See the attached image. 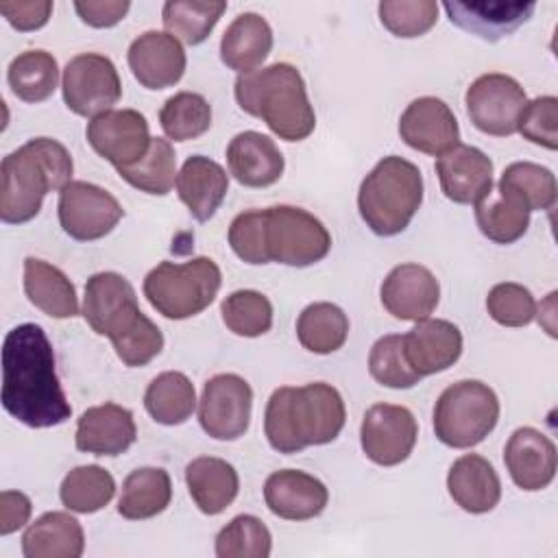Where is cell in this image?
<instances>
[{
    "instance_id": "cell-1",
    "label": "cell",
    "mask_w": 558,
    "mask_h": 558,
    "mask_svg": "<svg viewBox=\"0 0 558 558\" xmlns=\"http://www.w3.org/2000/svg\"><path fill=\"white\" fill-rule=\"evenodd\" d=\"M2 408L33 429L54 427L72 408L54 368V351L41 325L22 323L2 342Z\"/></svg>"
},
{
    "instance_id": "cell-2",
    "label": "cell",
    "mask_w": 558,
    "mask_h": 558,
    "mask_svg": "<svg viewBox=\"0 0 558 558\" xmlns=\"http://www.w3.org/2000/svg\"><path fill=\"white\" fill-rule=\"evenodd\" d=\"M347 421L342 395L325 381L277 388L264 412V434L279 453H296L338 438Z\"/></svg>"
},
{
    "instance_id": "cell-3",
    "label": "cell",
    "mask_w": 558,
    "mask_h": 558,
    "mask_svg": "<svg viewBox=\"0 0 558 558\" xmlns=\"http://www.w3.org/2000/svg\"><path fill=\"white\" fill-rule=\"evenodd\" d=\"M74 172L70 150L52 137H33L0 163V218L7 225L33 220L48 192H61Z\"/></svg>"
},
{
    "instance_id": "cell-4",
    "label": "cell",
    "mask_w": 558,
    "mask_h": 558,
    "mask_svg": "<svg viewBox=\"0 0 558 558\" xmlns=\"http://www.w3.org/2000/svg\"><path fill=\"white\" fill-rule=\"evenodd\" d=\"M233 94L242 111L264 120L286 142H301L316 126L305 81L292 63L277 61L262 70L240 74Z\"/></svg>"
},
{
    "instance_id": "cell-5",
    "label": "cell",
    "mask_w": 558,
    "mask_h": 558,
    "mask_svg": "<svg viewBox=\"0 0 558 558\" xmlns=\"http://www.w3.org/2000/svg\"><path fill=\"white\" fill-rule=\"evenodd\" d=\"M423 203V174L416 163L388 155L362 179L357 209L366 227L381 238L405 231Z\"/></svg>"
},
{
    "instance_id": "cell-6",
    "label": "cell",
    "mask_w": 558,
    "mask_h": 558,
    "mask_svg": "<svg viewBox=\"0 0 558 558\" xmlns=\"http://www.w3.org/2000/svg\"><path fill=\"white\" fill-rule=\"evenodd\" d=\"M222 283V272L211 257L161 262L144 277V296L161 316L185 320L207 310Z\"/></svg>"
},
{
    "instance_id": "cell-7",
    "label": "cell",
    "mask_w": 558,
    "mask_h": 558,
    "mask_svg": "<svg viewBox=\"0 0 558 558\" xmlns=\"http://www.w3.org/2000/svg\"><path fill=\"white\" fill-rule=\"evenodd\" d=\"M499 421V399L480 379H460L447 386L434 405V434L453 449L480 445Z\"/></svg>"
},
{
    "instance_id": "cell-8",
    "label": "cell",
    "mask_w": 558,
    "mask_h": 558,
    "mask_svg": "<svg viewBox=\"0 0 558 558\" xmlns=\"http://www.w3.org/2000/svg\"><path fill=\"white\" fill-rule=\"evenodd\" d=\"M264 244L268 262L305 268L331 248L327 227L303 207L272 205L264 209Z\"/></svg>"
},
{
    "instance_id": "cell-9",
    "label": "cell",
    "mask_w": 558,
    "mask_h": 558,
    "mask_svg": "<svg viewBox=\"0 0 558 558\" xmlns=\"http://www.w3.org/2000/svg\"><path fill=\"white\" fill-rule=\"evenodd\" d=\"M61 92L65 107L83 118H96L122 98V83L113 61L98 52L72 57L63 68Z\"/></svg>"
},
{
    "instance_id": "cell-10",
    "label": "cell",
    "mask_w": 558,
    "mask_h": 558,
    "mask_svg": "<svg viewBox=\"0 0 558 558\" xmlns=\"http://www.w3.org/2000/svg\"><path fill=\"white\" fill-rule=\"evenodd\" d=\"M464 105L466 116L477 131L506 137L517 133L527 96L517 78L501 72H488L466 87Z\"/></svg>"
},
{
    "instance_id": "cell-11",
    "label": "cell",
    "mask_w": 558,
    "mask_h": 558,
    "mask_svg": "<svg viewBox=\"0 0 558 558\" xmlns=\"http://www.w3.org/2000/svg\"><path fill=\"white\" fill-rule=\"evenodd\" d=\"M57 214L61 229L70 238L92 242L111 233L122 220L124 209L105 187L87 181H70L59 192Z\"/></svg>"
},
{
    "instance_id": "cell-12",
    "label": "cell",
    "mask_w": 558,
    "mask_h": 558,
    "mask_svg": "<svg viewBox=\"0 0 558 558\" xmlns=\"http://www.w3.org/2000/svg\"><path fill=\"white\" fill-rule=\"evenodd\" d=\"M253 410V390L235 373H218L203 386L198 421L207 436L216 440H238L246 434Z\"/></svg>"
},
{
    "instance_id": "cell-13",
    "label": "cell",
    "mask_w": 558,
    "mask_h": 558,
    "mask_svg": "<svg viewBox=\"0 0 558 558\" xmlns=\"http://www.w3.org/2000/svg\"><path fill=\"white\" fill-rule=\"evenodd\" d=\"M416 418L405 405L375 403L362 416V451L379 466H395L408 460L416 445Z\"/></svg>"
},
{
    "instance_id": "cell-14",
    "label": "cell",
    "mask_w": 558,
    "mask_h": 558,
    "mask_svg": "<svg viewBox=\"0 0 558 558\" xmlns=\"http://www.w3.org/2000/svg\"><path fill=\"white\" fill-rule=\"evenodd\" d=\"M142 314L135 288L126 277L105 270L96 272L85 283L83 318L98 333L113 340L126 331Z\"/></svg>"
},
{
    "instance_id": "cell-15",
    "label": "cell",
    "mask_w": 558,
    "mask_h": 558,
    "mask_svg": "<svg viewBox=\"0 0 558 558\" xmlns=\"http://www.w3.org/2000/svg\"><path fill=\"white\" fill-rule=\"evenodd\" d=\"M85 137L116 170L140 161L153 142L146 118L135 109H111L92 118Z\"/></svg>"
},
{
    "instance_id": "cell-16",
    "label": "cell",
    "mask_w": 558,
    "mask_h": 558,
    "mask_svg": "<svg viewBox=\"0 0 558 558\" xmlns=\"http://www.w3.org/2000/svg\"><path fill=\"white\" fill-rule=\"evenodd\" d=\"M401 140L425 155L440 157L460 144V126L449 105L436 96L414 98L399 118Z\"/></svg>"
},
{
    "instance_id": "cell-17",
    "label": "cell",
    "mask_w": 558,
    "mask_h": 558,
    "mask_svg": "<svg viewBox=\"0 0 558 558\" xmlns=\"http://www.w3.org/2000/svg\"><path fill=\"white\" fill-rule=\"evenodd\" d=\"M381 305L397 320H425L440 301V283L436 275L421 264L395 266L381 288Z\"/></svg>"
},
{
    "instance_id": "cell-18",
    "label": "cell",
    "mask_w": 558,
    "mask_h": 558,
    "mask_svg": "<svg viewBox=\"0 0 558 558\" xmlns=\"http://www.w3.org/2000/svg\"><path fill=\"white\" fill-rule=\"evenodd\" d=\"M126 61L135 81L146 89H166L179 83L187 63L181 41L161 31H146L135 37Z\"/></svg>"
},
{
    "instance_id": "cell-19",
    "label": "cell",
    "mask_w": 558,
    "mask_h": 558,
    "mask_svg": "<svg viewBox=\"0 0 558 558\" xmlns=\"http://www.w3.org/2000/svg\"><path fill=\"white\" fill-rule=\"evenodd\" d=\"M434 168L442 194L458 205H475L493 190V159L475 146H453Z\"/></svg>"
},
{
    "instance_id": "cell-20",
    "label": "cell",
    "mask_w": 558,
    "mask_h": 558,
    "mask_svg": "<svg viewBox=\"0 0 558 558\" xmlns=\"http://www.w3.org/2000/svg\"><path fill=\"white\" fill-rule=\"evenodd\" d=\"M504 462L512 482L521 490H543L551 484L558 466L556 445L549 436L534 427H519L510 434Z\"/></svg>"
},
{
    "instance_id": "cell-21",
    "label": "cell",
    "mask_w": 558,
    "mask_h": 558,
    "mask_svg": "<svg viewBox=\"0 0 558 558\" xmlns=\"http://www.w3.org/2000/svg\"><path fill=\"white\" fill-rule=\"evenodd\" d=\"M264 501L279 519L307 521L325 510L329 490L318 477L305 471L281 469L266 477Z\"/></svg>"
},
{
    "instance_id": "cell-22",
    "label": "cell",
    "mask_w": 558,
    "mask_h": 558,
    "mask_svg": "<svg viewBox=\"0 0 558 558\" xmlns=\"http://www.w3.org/2000/svg\"><path fill=\"white\" fill-rule=\"evenodd\" d=\"M137 438L133 412L118 403L87 408L76 421L74 445L94 456H120Z\"/></svg>"
},
{
    "instance_id": "cell-23",
    "label": "cell",
    "mask_w": 558,
    "mask_h": 558,
    "mask_svg": "<svg viewBox=\"0 0 558 558\" xmlns=\"http://www.w3.org/2000/svg\"><path fill=\"white\" fill-rule=\"evenodd\" d=\"M403 353L421 377L442 373L460 360L462 333L451 320L425 318L403 333Z\"/></svg>"
},
{
    "instance_id": "cell-24",
    "label": "cell",
    "mask_w": 558,
    "mask_h": 558,
    "mask_svg": "<svg viewBox=\"0 0 558 558\" xmlns=\"http://www.w3.org/2000/svg\"><path fill=\"white\" fill-rule=\"evenodd\" d=\"M227 163L233 179L246 187H268L283 174L286 159L268 135L242 131L227 146Z\"/></svg>"
},
{
    "instance_id": "cell-25",
    "label": "cell",
    "mask_w": 558,
    "mask_h": 558,
    "mask_svg": "<svg viewBox=\"0 0 558 558\" xmlns=\"http://www.w3.org/2000/svg\"><path fill=\"white\" fill-rule=\"evenodd\" d=\"M442 9L458 28L484 41H499L532 17L536 2H445Z\"/></svg>"
},
{
    "instance_id": "cell-26",
    "label": "cell",
    "mask_w": 558,
    "mask_h": 558,
    "mask_svg": "<svg viewBox=\"0 0 558 558\" xmlns=\"http://www.w3.org/2000/svg\"><path fill=\"white\" fill-rule=\"evenodd\" d=\"M174 185L181 203L187 207L192 218L205 222L222 205L229 192V177L218 161L205 155H192L177 172Z\"/></svg>"
},
{
    "instance_id": "cell-27",
    "label": "cell",
    "mask_w": 558,
    "mask_h": 558,
    "mask_svg": "<svg viewBox=\"0 0 558 558\" xmlns=\"http://www.w3.org/2000/svg\"><path fill=\"white\" fill-rule=\"evenodd\" d=\"M447 490L456 506L471 514L490 512L501 499V482L495 466L477 456H460L447 473Z\"/></svg>"
},
{
    "instance_id": "cell-28",
    "label": "cell",
    "mask_w": 558,
    "mask_h": 558,
    "mask_svg": "<svg viewBox=\"0 0 558 558\" xmlns=\"http://www.w3.org/2000/svg\"><path fill=\"white\" fill-rule=\"evenodd\" d=\"M185 484L196 508L209 517L227 510L240 490L235 466L214 456L194 458L185 466Z\"/></svg>"
},
{
    "instance_id": "cell-29",
    "label": "cell",
    "mask_w": 558,
    "mask_h": 558,
    "mask_svg": "<svg viewBox=\"0 0 558 558\" xmlns=\"http://www.w3.org/2000/svg\"><path fill=\"white\" fill-rule=\"evenodd\" d=\"M272 48V28L259 13H240L222 33L220 59L229 70L246 74L257 70Z\"/></svg>"
},
{
    "instance_id": "cell-30",
    "label": "cell",
    "mask_w": 558,
    "mask_h": 558,
    "mask_svg": "<svg viewBox=\"0 0 558 558\" xmlns=\"http://www.w3.org/2000/svg\"><path fill=\"white\" fill-rule=\"evenodd\" d=\"M85 549V532L68 512H44L22 534L26 558H78Z\"/></svg>"
},
{
    "instance_id": "cell-31",
    "label": "cell",
    "mask_w": 558,
    "mask_h": 558,
    "mask_svg": "<svg viewBox=\"0 0 558 558\" xmlns=\"http://www.w3.org/2000/svg\"><path fill=\"white\" fill-rule=\"evenodd\" d=\"M24 294L50 318H72L78 314L74 283L61 268L39 257L24 259Z\"/></svg>"
},
{
    "instance_id": "cell-32",
    "label": "cell",
    "mask_w": 558,
    "mask_h": 558,
    "mask_svg": "<svg viewBox=\"0 0 558 558\" xmlns=\"http://www.w3.org/2000/svg\"><path fill=\"white\" fill-rule=\"evenodd\" d=\"M172 499L168 471L159 466H140L131 471L120 490L118 514L129 521H142L161 514Z\"/></svg>"
},
{
    "instance_id": "cell-33",
    "label": "cell",
    "mask_w": 558,
    "mask_h": 558,
    "mask_svg": "<svg viewBox=\"0 0 558 558\" xmlns=\"http://www.w3.org/2000/svg\"><path fill=\"white\" fill-rule=\"evenodd\" d=\"M530 214L517 194L499 185L475 203V222L482 235L497 244H512L523 238L530 227Z\"/></svg>"
},
{
    "instance_id": "cell-34",
    "label": "cell",
    "mask_w": 558,
    "mask_h": 558,
    "mask_svg": "<svg viewBox=\"0 0 558 558\" xmlns=\"http://www.w3.org/2000/svg\"><path fill=\"white\" fill-rule=\"evenodd\" d=\"M144 408L161 425H181L196 408L194 384L179 371H166L148 384Z\"/></svg>"
},
{
    "instance_id": "cell-35",
    "label": "cell",
    "mask_w": 558,
    "mask_h": 558,
    "mask_svg": "<svg viewBox=\"0 0 558 558\" xmlns=\"http://www.w3.org/2000/svg\"><path fill=\"white\" fill-rule=\"evenodd\" d=\"M347 336L349 318L333 303H312L296 318V338L310 353L329 355L347 342Z\"/></svg>"
},
{
    "instance_id": "cell-36",
    "label": "cell",
    "mask_w": 558,
    "mask_h": 558,
    "mask_svg": "<svg viewBox=\"0 0 558 558\" xmlns=\"http://www.w3.org/2000/svg\"><path fill=\"white\" fill-rule=\"evenodd\" d=\"M7 81L11 92L24 102H41L50 98L59 83V63L57 59L41 50L20 52L7 70Z\"/></svg>"
},
{
    "instance_id": "cell-37",
    "label": "cell",
    "mask_w": 558,
    "mask_h": 558,
    "mask_svg": "<svg viewBox=\"0 0 558 558\" xmlns=\"http://www.w3.org/2000/svg\"><path fill=\"white\" fill-rule=\"evenodd\" d=\"M225 9L222 0H170L161 9V22L174 39L198 46L209 37Z\"/></svg>"
},
{
    "instance_id": "cell-38",
    "label": "cell",
    "mask_w": 558,
    "mask_h": 558,
    "mask_svg": "<svg viewBox=\"0 0 558 558\" xmlns=\"http://www.w3.org/2000/svg\"><path fill=\"white\" fill-rule=\"evenodd\" d=\"M116 495L113 475L98 464L74 466L59 486L61 504L70 512L92 514L102 510Z\"/></svg>"
},
{
    "instance_id": "cell-39",
    "label": "cell",
    "mask_w": 558,
    "mask_h": 558,
    "mask_svg": "<svg viewBox=\"0 0 558 558\" xmlns=\"http://www.w3.org/2000/svg\"><path fill=\"white\" fill-rule=\"evenodd\" d=\"M118 174L140 192L163 196L177 183V155L168 140L153 137L148 153L133 166L118 168Z\"/></svg>"
},
{
    "instance_id": "cell-40",
    "label": "cell",
    "mask_w": 558,
    "mask_h": 558,
    "mask_svg": "<svg viewBox=\"0 0 558 558\" xmlns=\"http://www.w3.org/2000/svg\"><path fill=\"white\" fill-rule=\"evenodd\" d=\"M159 124L174 142L196 140L211 126V105L196 92H179L163 102Z\"/></svg>"
},
{
    "instance_id": "cell-41",
    "label": "cell",
    "mask_w": 558,
    "mask_h": 558,
    "mask_svg": "<svg viewBox=\"0 0 558 558\" xmlns=\"http://www.w3.org/2000/svg\"><path fill=\"white\" fill-rule=\"evenodd\" d=\"M497 185L517 194L530 211H547L556 205V177L541 163L514 161L506 166Z\"/></svg>"
},
{
    "instance_id": "cell-42",
    "label": "cell",
    "mask_w": 558,
    "mask_h": 558,
    "mask_svg": "<svg viewBox=\"0 0 558 558\" xmlns=\"http://www.w3.org/2000/svg\"><path fill=\"white\" fill-rule=\"evenodd\" d=\"M227 329L242 338H257L272 327V303L257 290H235L220 303Z\"/></svg>"
},
{
    "instance_id": "cell-43",
    "label": "cell",
    "mask_w": 558,
    "mask_h": 558,
    "mask_svg": "<svg viewBox=\"0 0 558 558\" xmlns=\"http://www.w3.org/2000/svg\"><path fill=\"white\" fill-rule=\"evenodd\" d=\"M272 536L266 523L253 514L233 517L216 534L218 558H268Z\"/></svg>"
},
{
    "instance_id": "cell-44",
    "label": "cell",
    "mask_w": 558,
    "mask_h": 558,
    "mask_svg": "<svg viewBox=\"0 0 558 558\" xmlns=\"http://www.w3.org/2000/svg\"><path fill=\"white\" fill-rule=\"evenodd\" d=\"M368 373L377 384H381L386 388H395V390L412 388L423 379L405 360L401 333L381 336L371 347Z\"/></svg>"
},
{
    "instance_id": "cell-45",
    "label": "cell",
    "mask_w": 558,
    "mask_h": 558,
    "mask_svg": "<svg viewBox=\"0 0 558 558\" xmlns=\"http://www.w3.org/2000/svg\"><path fill=\"white\" fill-rule=\"evenodd\" d=\"M379 22L395 37H421L438 20V4L434 0H384L377 7Z\"/></svg>"
},
{
    "instance_id": "cell-46",
    "label": "cell",
    "mask_w": 558,
    "mask_h": 558,
    "mask_svg": "<svg viewBox=\"0 0 558 558\" xmlns=\"http://www.w3.org/2000/svg\"><path fill=\"white\" fill-rule=\"evenodd\" d=\"M486 310L488 316L504 327H525L536 316V301L525 286L504 281L488 290Z\"/></svg>"
},
{
    "instance_id": "cell-47",
    "label": "cell",
    "mask_w": 558,
    "mask_h": 558,
    "mask_svg": "<svg viewBox=\"0 0 558 558\" xmlns=\"http://www.w3.org/2000/svg\"><path fill=\"white\" fill-rule=\"evenodd\" d=\"M116 355L122 360V364L135 368V366H146L153 357H157L163 349V333L161 329L142 312L137 320L116 336L111 340Z\"/></svg>"
},
{
    "instance_id": "cell-48",
    "label": "cell",
    "mask_w": 558,
    "mask_h": 558,
    "mask_svg": "<svg viewBox=\"0 0 558 558\" xmlns=\"http://www.w3.org/2000/svg\"><path fill=\"white\" fill-rule=\"evenodd\" d=\"M517 131L532 144H538L547 150L558 148V98L556 96H536L527 100Z\"/></svg>"
},
{
    "instance_id": "cell-49",
    "label": "cell",
    "mask_w": 558,
    "mask_h": 558,
    "mask_svg": "<svg viewBox=\"0 0 558 558\" xmlns=\"http://www.w3.org/2000/svg\"><path fill=\"white\" fill-rule=\"evenodd\" d=\"M229 244L233 253L253 266L259 264H270L266 255V244H264V209H246L240 211L231 225H229Z\"/></svg>"
},
{
    "instance_id": "cell-50",
    "label": "cell",
    "mask_w": 558,
    "mask_h": 558,
    "mask_svg": "<svg viewBox=\"0 0 558 558\" xmlns=\"http://www.w3.org/2000/svg\"><path fill=\"white\" fill-rule=\"evenodd\" d=\"M0 13L7 17V22L26 33L37 31L48 24L52 15V2L50 0H31V2H2Z\"/></svg>"
},
{
    "instance_id": "cell-51",
    "label": "cell",
    "mask_w": 558,
    "mask_h": 558,
    "mask_svg": "<svg viewBox=\"0 0 558 558\" xmlns=\"http://www.w3.org/2000/svg\"><path fill=\"white\" fill-rule=\"evenodd\" d=\"M131 2L129 0H87V2H74V11L78 17L94 28H109L116 26L124 15L129 13Z\"/></svg>"
},
{
    "instance_id": "cell-52",
    "label": "cell",
    "mask_w": 558,
    "mask_h": 558,
    "mask_svg": "<svg viewBox=\"0 0 558 558\" xmlns=\"http://www.w3.org/2000/svg\"><path fill=\"white\" fill-rule=\"evenodd\" d=\"M33 504L20 490H2L0 493V534H13L15 530L24 527L31 519Z\"/></svg>"
}]
</instances>
